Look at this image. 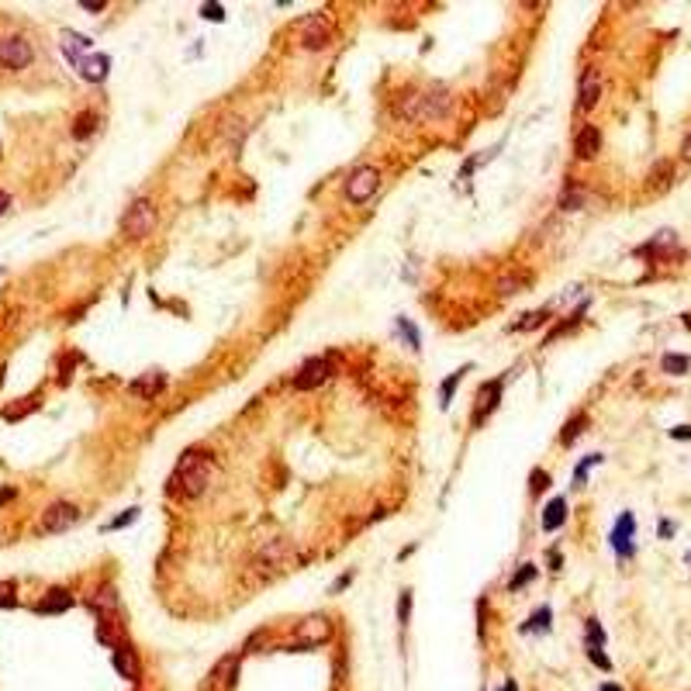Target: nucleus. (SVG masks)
<instances>
[{"instance_id": "obj_1", "label": "nucleus", "mask_w": 691, "mask_h": 691, "mask_svg": "<svg viewBox=\"0 0 691 691\" xmlns=\"http://www.w3.org/2000/svg\"><path fill=\"white\" fill-rule=\"evenodd\" d=\"M446 111H450V90H443V87H422V90H411V94L401 97L398 118L419 125V121H429V118H443Z\"/></svg>"}, {"instance_id": "obj_2", "label": "nucleus", "mask_w": 691, "mask_h": 691, "mask_svg": "<svg viewBox=\"0 0 691 691\" xmlns=\"http://www.w3.org/2000/svg\"><path fill=\"white\" fill-rule=\"evenodd\" d=\"M208 477H211V460L204 456V453L190 450L180 456V463H177V477H173V491H180L187 502H194V498H201L204 494V487H208Z\"/></svg>"}, {"instance_id": "obj_3", "label": "nucleus", "mask_w": 691, "mask_h": 691, "mask_svg": "<svg viewBox=\"0 0 691 691\" xmlns=\"http://www.w3.org/2000/svg\"><path fill=\"white\" fill-rule=\"evenodd\" d=\"M156 204L149 201V197H135L132 201V208L125 211V218H121V236L125 239H132V242H138V239H145L153 228H156Z\"/></svg>"}, {"instance_id": "obj_4", "label": "nucleus", "mask_w": 691, "mask_h": 691, "mask_svg": "<svg viewBox=\"0 0 691 691\" xmlns=\"http://www.w3.org/2000/svg\"><path fill=\"white\" fill-rule=\"evenodd\" d=\"M377 187H380V170H377V166H360V170L346 180V197H349L353 204H367L373 194H377Z\"/></svg>"}, {"instance_id": "obj_5", "label": "nucleus", "mask_w": 691, "mask_h": 691, "mask_svg": "<svg viewBox=\"0 0 691 691\" xmlns=\"http://www.w3.org/2000/svg\"><path fill=\"white\" fill-rule=\"evenodd\" d=\"M77 519H80V508L77 505H70V502H52V505L45 508V515H42L38 532H45V536L66 532L70 526H77Z\"/></svg>"}, {"instance_id": "obj_6", "label": "nucleus", "mask_w": 691, "mask_h": 691, "mask_svg": "<svg viewBox=\"0 0 691 691\" xmlns=\"http://www.w3.org/2000/svg\"><path fill=\"white\" fill-rule=\"evenodd\" d=\"M31 59H35V52L21 35L0 38V66L4 70H25V66H31Z\"/></svg>"}, {"instance_id": "obj_7", "label": "nucleus", "mask_w": 691, "mask_h": 691, "mask_svg": "<svg viewBox=\"0 0 691 691\" xmlns=\"http://www.w3.org/2000/svg\"><path fill=\"white\" fill-rule=\"evenodd\" d=\"M328 373H332L328 360L325 356H311L301 370L294 373V391H315V387H321L328 380Z\"/></svg>"}, {"instance_id": "obj_8", "label": "nucleus", "mask_w": 691, "mask_h": 691, "mask_svg": "<svg viewBox=\"0 0 691 691\" xmlns=\"http://www.w3.org/2000/svg\"><path fill=\"white\" fill-rule=\"evenodd\" d=\"M633 536H636V519H633V512H622L615 529H612V546H615L619 557H633L636 553V539Z\"/></svg>"}, {"instance_id": "obj_9", "label": "nucleus", "mask_w": 691, "mask_h": 691, "mask_svg": "<svg viewBox=\"0 0 691 691\" xmlns=\"http://www.w3.org/2000/svg\"><path fill=\"white\" fill-rule=\"evenodd\" d=\"M328 633H332V629H328V619H325V615H308V619L297 626V633H294L297 639H294L291 646H294V650H301V646H315V643H325V639H328Z\"/></svg>"}, {"instance_id": "obj_10", "label": "nucleus", "mask_w": 691, "mask_h": 691, "mask_svg": "<svg viewBox=\"0 0 691 691\" xmlns=\"http://www.w3.org/2000/svg\"><path fill=\"white\" fill-rule=\"evenodd\" d=\"M328 38H332V25H328V18L325 14H315V18H308L304 28H301V45L304 49H325L328 45Z\"/></svg>"}, {"instance_id": "obj_11", "label": "nucleus", "mask_w": 691, "mask_h": 691, "mask_svg": "<svg viewBox=\"0 0 691 691\" xmlns=\"http://www.w3.org/2000/svg\"><path fill=\"white\" fill-rule=\"evenodd\" d=\"M598 101H602V73L598 70H587L585 77H581V87H577V114L595 111Z\"/></svg>"}, {"instance_id": "obj_12", "label": "nucleus", "mask_w": 691, "mask_h": 691, "mask_svg": "<svg viewBox=\"0 0 691 691\" xmlns=\"http://www.w3.org/2000/svg\"><path fill=\"white\" fill-rule=\"evenodd\" d=\"M498 401H502V380H491V384L480 391L477 404H474V422H470V426H474V429L484 426V422L491 419V411L498 408Z\"/></svg>"}, {"instance_id": "obj_13", "label": "nucleus", "mask_w": 691, "mask_h": 691, "mask_svg": "<svg viewBox=\"0 0 691 691\" xmlns=\"http://www.w3.org/2000/svg\"><path fill=\"white\" fill-rule=\"evenodd\" d=\"M236 670H239V660H236V657H225V660L208 674V681L201 685V691H228L232 688V681H236Z\"/></svg>"}, {"instance_id": "obj_14", "label": "nucleus", "mask_w": 691, "mask_h": 691, "mask_svg": "<svg viewBox=\"0 0 691 691\" xmlns=\"http://www.w3.org/2000/svg\"><path fill=\"white\" fill-rule=\"evenodd\" d=\"M128 391H132L135 398H160L162 391H166V373L162 370L142 373V377H135L132 384H128Z\"/></svg>"}, {"instance_id": "obj_15", "label": "nucleus", "mask_w": 691, "mask_h": 691, "mask_svg": "<svg viewBox=\"0 0 691 691\" xmlns=\"http://www.w3.org/2000/svg\"><path fill=\"white\" fill-rule=\"evenodd\" d=\"M114 670L125 678V681H138L142 678V664H138V657H135L132 646H114Z\"/></svg>"}, {"instance_id": "obj_16", "label": "nucleus", "mask_w": 691, "mask_h": 691, "mask_svg": "<svg viewBox=\"0 0 691 691\" xmlns=\"http://www.w3.org/2000/svg\"><path fill=\"white\" fill-rule=\"evenodd\" d=\"M574 153H577V160H595V156L602 153V132H598L595 125L581 128L577 138H574Z\"/></svg>"}, {"instance_id": "obj_17", "label": "nucleus", "mask_w": 691, "mask_h": 691, "mask_svg": "<svg viewBox=\"0 0 691 691\" xmlns=\"http://www.w3.org/2000/svg\"><path fill=\"white\" fill-rule=\"evenodd\" d=\"M121 636H125V626H121V615H97V639L104 646H121Z\"/></svg>"}, {"instance_id": "obj_18", "label": "nucleus", "mask_w": 691, "mask_h": 691, "mask_svg": "<svg viewBox=\"0 0 691 691\" xmlns=\"http://www.w3.org/2000/svg\"><path fill=\"white\" fill-rule=\"evenodd\" d=\"M66 609H73V595L66 587H49L45 598L38 602V612H45V615H59V612H66Z\"/></svg>"}, {"instance_id": "obj_19", "label": "nucleus", "mask_w": 691, "mask_h": 691, "mask_svg": "<svg viewBox=\"0 0 691 691\" xmlns=\"http://www.w3.org/2000/svg\"><path fill=\"white\" fill-rule=\"evenodd\" d=\"M670 180H674V166H670V162H657L653 173L646 177V194H650V197H660L667 187H670Z\"/></svg>"}, {"instance_id": "obj_20", "label": "nucleus", "mask_w": 691, "mask_h": 691, "mask_svg": "<svg viewBox=\"0 0 691 691\" xmlns=\"http://www.w3.org/2000/svg\"><path fill=\"white\" fill-rule=\"evenodd\" d=\"M585 201H587V190L581 184H574V180H567L563 184V190H560V211H577V208H585Z\"/></svg>"}, {"instance_id": "obj_21", "label": "nucleus", "mask_w": 691, "mask_h": 691, "mask_svg": "<svg viewBox=\"0 0 691 691\" xmlns=\"http://www.w3.org/2000/svg\"><path fill=\"white\" fill-rule=\"evenodd\" d=\"M563 522H567V498H553L550 505L543 508V529L557 532Z\"/></svg>"}, {"instance_id": "obj_22", "label": "nucleus", "mask_w": 691, "mask_h": 691, "mask_svg": "<svg viewBox=\"0 0 691 691\" xmlns=\"http://www.w3.org/2000/svg\"><path fill=\"white\" fill-rule=\"evenodd\" d=\"M107 55H83V62H80V77L83 80H90V83H101L107 77Z\"/></svg>"}, {"instance_id": "obj_23", "label": "nucleus", "mask_w": 691, "mask_h": 691, "mask_svg": "<svg viewBox=\"0 0 691 691\" xmlns=\"http://www.w3.org/2000/svg\"><path fill=\"white\" fill-rule=\"evenodd\" d=\"M90 609H94V615H114V612H118L114 587H111V585L101 587V595H94V598H90Z\"/></svg>"}, {"instance_id": "obj_24", "label": "nucleus", "mask_w": 691, "mask_h": 691, "mask_svg": "<svg viewBox=\"0 0 691 691\" xmlns=\"http://www.w3.org/2000/svg\"><path fill=\"white\" fill-rule=\"evenodd\" d=\"M529 280H526V273L522 270H512V273H502L498 277V294L502 297H512V294H519L522 287H526Z\"/></svg>"}, {"instance_id": "obj_25", "label": "nucleus", "mask_w": 691, "mask_h": 691, "mask_svg": "<svg viewBox=\"0 0 691 691\" xmlns=\"http://www.w3.org/2000/svg\"><path fill=\"white\" fill-rule=\"evenodd\" d=\"M97 125H101V118H97V111L94 107H87L80 118H77V125H73V138H90V135L97 132Z\"/></svg>"}, {"instance_id": "obj_26", "label": "nucleus", "mask_w": 691, "mask_h": 691, "mask_svg": "<svg viewBox=\"0 0 691 691\" xmlns=\"http://www.w3.org/2000/svg\"><path fill=\"white\" fill-rule=\"evenodd\" d=\"M650 253H657V256H674L678 253V236L670 232V228H664V232H657L653 236V242L646 245Z\"/></svg>"}, {"instance_id": "obj_27", "label": "nucleus", "mask_w": 691, "mask_h": 691, "mask_svg": "<svg viewBox=\"0 0 691 691\" xmlns=\"http://www.w3.org/2000/svg\"><path fill=\"white\" fill-rule=\"evenodd\" d=\"M546 319H550V311H529V315H522V319L512 321L508 332H532V328H539Z\"/></svg>"}, {"instance_id": "obj_28", "label": "nucleus", "mask_w": 691, "mask_h": 691, "mask_svg": "<svg viewBox=\"0 0 691 691\" xmlns=\"http://www.w3.org/2000/svg\"><path fill=\"white\" fill-rule=\"evenodd\" d=\"M660 367H664V373H678V377H685V373L691 370V360L685 356V353H667L664 360H660Z\"/></svg>"}, {"instance_id": "obj_29", "label": "nucleus", "mask_w": 691, "mask_h": 691, "mask_svg": "<svg viewBox=\"0 0 691 691\" xmlns=\"http://www.w3.org/2000/svg\"><path fill=\"white\" fill-rule=\"evenodd\" d=\"M532 577H536V567H532V563H522V567L512 574V581H508V591H522V587L529 585Z\"/></svg>"}, {"instance_id": "obj_30", "label": "nucleus", "mask_w": 691, "mask_h": 691, "mask_svg": "<svg viewBox=\"0 0 691 691\" xmlns=\"http://www.w3.org/2000/svg\"><path fill=\"white\" fill-rule=\"evenodd\" d=\"M585 429H587V419H585V415H577L570 426H563V432H560V443H563V446H567V443H574V439H577Z\"/></svg>"}, {"instance_id": "obj_31", "label": "nucleus", "mask_w": 691, "mask_h": 691, "mask_svg": "<svg viewBox=\"0 0 691 691\" xmlns=\"http://www.w3.org/2000/svg\"><path fill=\"white\" fill-rule=\"evenodd\" d=\"M135 519H138V508H128L125 515H118V519H114L111 526H104V529H107V532H118V529H125V526H132Z\"/></svg>"}, {"instance_id": "obj_32", "label": "nucleus", "mask_w": 691, "mask_h": 691, "mask_svg": "<svg viewBox=\"0 0 691 691\" xmlns=\"http://www.w3.org/2000/svg\"><path fill=\"white\" fill-rule=\"evenodd\" d=\"M14 598H18L14 581H0V609H11V605H14Z\"/></svg>"}, {"instance_id": "obj_33", "label": "nucleus", "mask_w": 691, "mask_h": 691, "mask_svg": "<svg viewBox=\"0 0 691 691\" xmlns=\"http://www.w3.org/2000/svg\"><path fill=\"white\" fill-rule=\"evenodd\" d=\"M602 643H605L602 622H598V619H591V622H587V646H602Z\"/></svg>"}, {"instance_id": "obj_34", "label": "nucleus", "mask_w": 691, "mask_h": 691, "mask_svg": "<svg viewBox=\"0 0 691 691\" xmlns=\"http://www.w3.org/2000/svg\"><path fill=\"white\" fill-rule=\"evenodd\" d=\"M408 615H411V591H401V605H398L401 626H408Z\"/></svg>"}, {"instance_id": "obj_35", "label": "nucleus", "mask_w": 691, "mask_h": 691, "mask_svg": "<svg viewBox=\"0 0 691 691\" xmlns=\"http://www.w3.org/2000/svg\"><path fill=\"white\" fill-rule=\"evenodd\" d=\"M463 373H467V370H460V373H456V377H450V380H446V384H443V398H439V404H443V408H446V404H450V394H453V387H456V384H460V377H463Z\"/></svg>"}, {"instance_id": "obj_36", "label": "nucleus", "mask_w": 691, "mask_h": 691, "mask_svg": "<svg viewBox=\"0 0 691 691\" xmlns=\"http://www.w3.org/2000/svg\"><path fill=\"white\" fill-rule=\"evenodd\" d=\"M595 463H602V456H598V453H595V456H585V460L577 463V484L585 480V474L591 470V467H595Z\"/></svg>"}, {"instance_id": "obj_37", "label": "nucleus", "mask_w": 691, "mask_h": 691, "mask_svg": "<svg viewBox=\"0 0 691 691\" xmlns=\"http://www.w3.org/2000/svg\"><path fill=\"white\" fill-rule=\"evenodd\" d=\"M529 487H532V491H543V487H550V474H543V470H532Z\"/></svg>"}, {"instance_id": "obj_38", "label": "nucleus", "mask_w": 691, "mask_h": 691, "mask_svg": "<svg viewBox=\"0 0 691 691\" xmlns=\"http://www.w3.org/2000/svg\"><path fill=\"white\" fill-rule=\"evenodd\" d=\"M73 367H77V356H62V370H59V384H66L73 377Z\"/></svg>"}, {"instance_id": "obj_39", "label": "nucleus", "mask_w": 691, "mask_h": 691, "mask_svg": "<svg viewBox=\"0 0 691 691\" xmlns=\"http://www.w3.org/2000/svg\"><path fill=\"white\" fill-rule=\"evenodd\" d=\"M201 18H211V21H225V11L218 4H204L201 7Z\"/></svg>"}, {"instance_id": "obj_40", "label": "nucleus", "mask_w": 691, "mask_h": 691, "mask_svg": "<svg viewBox=\"0 0 691 691\" xmlns=\"http://www.w3.org/2000/svg\"><path fill=\"white\" fill-rule=\"evenodd\" d=\"M532 626H539V629H550V609H539V612H536V619H532L526 629H532Z\"/></svg>"}, {"instance_id": "obj_41", "label": "nucleus", "mask_w": 691, "mask_h": 691, "mask_svg": "<svg viewBox=\"0 0 691 691\" xmlns=\"http://www.w3.org/2000/svg\"><path fill=\"white\" fill-rule=\"evenodd\" d=\"M18 494H14V487H0V505H11Z\"/></svg>"}, {"instance_id": "obj_42", "label": "nucleus", "mask_w": 691, "mask_h": 691, "mask_svg": "<svg viewBox=\"0 0 691 691\" xmlns=\"http://www.w3.org/2000/svg\"><path fill=\"white\" fill-rule=\"evenodd\" d=\"M670 436H674V439H691V426H678V429H670Z\"/></svg>"}, {"instance_id": "obj_43", "label": "nucleus", "mask_w": 691, "mask_h": 691, "mask_svg": "<svg viewBox=\"0 0 691 691\" xmlns=\"http://www.w3.org/2000/svg\"><path fill=\"white\" fill-rule=\"evenodd\" d=\"M681 160H685V162H691V135H688V138H685V142H681Z\"/></svg>"}, {"instance_id": "obj_44", "label": "nucleus", "mask_w": 691, "mask_h": 691, "mask_svg": "<svg viewBox=\"0 0 691 691\" xmlns=\"http://www.w3.org/2000/svg\"><path fill=\"white\" fill-rule=\"evenodd\" d=\"M7 208H11V194H7V190H0V214L7 211Z\"/></svg>"}, {"instance_id": "obj_45", "label": "nucleus", "mask_w": 691, "mask_h": 691, "mask_svg": "<svg viewBox=\"0 0 691 691\" xmlns=\"http://www.w3.org/2000/svg\"><path fill=\"white\" fill-rule=\"evenodd\" d=\"M660 536H664V539L667 536H674V526H670V522H660Z\"/></svg>"}, {"instance_id": "obj_46", "label": "nucleus", "mask_w": 691, "mask_h": 691, "mask_svg": "<svg viewBox=\"0 0 691 691\" xmlns=\"http://www.w3.org/2000/svg\"><path fill=\"white\" fill-rule=\"evenodd\" d=\"M602 691H622V688H619V685H605V688H602Z\"/></svg>"}, {"instance_id": "obj_47", "label": "nucleus", "mask_w": 691, "mask_h": 691, "mask_svg": "<svg viewBox=\"0 0 691 691\" xmlns=\"http://www.w3.org/2000/svg\"><path fill=\"white\" fill-rule=\"evenodd\" d=\"M502 691H515V685H505V688H502Z\"/></svg>"}]
</instances>
